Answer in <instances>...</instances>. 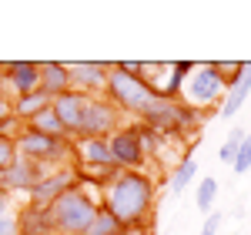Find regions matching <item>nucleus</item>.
Segmentation results:
<instances>
[{"label": "nucleus", "mask_w": 251, "mask_h": 235, "mask_svg": "<svg viewBox=\"0 0 251 235\" xmlns=\"http://www.w3.org/2000/svg\"><path fill=\"white\" fill-rule=\"evenodd\" d=\"M154 198L157 188L148 172H121L107 185L100 205L114 215L124 232H141V229H151L154 222Z\"/></svg>", "instance_id": "f257e3e1"}, {"label": "nucleus", "mask_w": 251, "mask_h": 235, "mask_svg": "<svg viewBox=\"0 0 251 235\" xmlns=\"http://www.w3.org/2000/svg\"><path fill=\"white\" fill-rule=\"evenodd\" d=\"M97 208H100V202L84 185H71L64 195H57L47 205L54 235H84V229L91 225V218L97 215Z\"/></svg>", "instance_id": "f03ea898"}, {"label": "nucleus", "mask_w": 251, "mask_h": 235, "mask_svg": "<svg viewBox=\"0 0 251 235\" xmlns=\"http://www.w3.org/2000/svg\"><path fill=\"white\" fill-rule=\"evenodd\" d=\"M121 67H124L127 74H134V78L144 81L154 98L177 101L181 84L191 74L194 64H188V60H168V64H157V60H121Z\"/></svg>", "instance_id": "7ed1b4c3"}, {"label": "nucleus", "mask_w": 251, "mask_h": 235, "mask_svg": "<svg viewBox=\"0 0 251 235\" xmlns=\"http://www.w3.org/2000/svg\"><path fill=\"white\" fill-rule=\"evenodd\" d=\"M201 111H191L188 104H181V101H164V98H154L144 111H141V124L144 128H151L154 135L168 138V135H184V131H191L201 124Z\"/></svg>", "instance_id": "20e7f679"}, {"label": "nucleus", "mask_w": 251, "mask_h": 235, "mask_svg": "<svg viewBox=\"0 0 251 235\" xmlns=\"http://www.w3.org/2000/svg\"><path fill=\"white\" fill-rule=\"evenodd\" d=\"M104 98L114 104L121 115H134L141 118V111L154 101V94L148 91V84L134 74H127L121 64H111L107 71V84H104Z\"/></svg>", "instance_id": "39448f33"}, {"label": "nucleus", "mask_w": 251, "mask_h": 235, "mask_svg": "<svg viewBox=\"0 0 251 235\" xmlns=\"http://www.w3.org/2000/svg\"><path fill=\"white\" fill-rule=\"evenodd\" d=\"M221 98H225V84L218 81L211 64H194L191 74L181 84V94H177L181 104H188L191 111H201V115H211L221 104Z\"/></svg>", "instance_id": "423d86ee"}, {"label": "nucleus", "mask_w": 251, "mask_h": 235, "mask_svg": "<svg viewBox=\"0 0 251 235\" xmlns=\"http://www.w3.org/2000/svg\"><path fill=\"white\" fill-rule=\"evenodd\" d=\"M17 155L40 165L44 172H54V168H67V161L74 165V145L64 141V138H47L37 131H24L17 138Z\"/></svg>", "instance_id": "0eeeda50"}, {"label": "nucleus", "mask_w": 251, "mask_h": 235, "mask_svg": "<svg viewBox=\"0 0 251 235\" xmlns=\"http://www.w3.org/2000/svg\"><path fill=\"white\" fill-rule=\"evenodd\" d=\"M107 148H111V165H117L121 172H144L148 151H144L137 124H121L114 135L107 138Z\"/></svg>", "instance_id": "6e6552de"}, {"label": "nucleus", "mask_w": 251, "mask_h": 235, "mask_svg": "<svg viewBox=\"0 0 251 235\" xmlns=\"http://www.w3.org/2000/svg\"><path fill=\"white\" fill-rule=\"evenodd\" d=\"M117 128H121V111L107 98H91L74 141H80V138H111Z\"/></svg>", "instance_id": "1a4fd4ad"}, {"label": "nucleus", "mask_w": 251, "mask_h": 235, "mask_svg": "<svg viewBox=\"0 0 251 235\" xmlns=\"http://www.w3.org/2000/svg\"><path fill=\"white\" fill-rule=\"evenodd\" d=\"M0 91H3L10 101L40 91V64L37 60H10V64H3Z\"/></svg>", "instance_id": "9d476101"}, {"label": "nucleus", "mask_w": 251, "mask_h": 235, "mask_svg": "<svg viewBox=\"0 0 251 235\" xmlns=\"http://www.w3.org/2000/svg\"><path fill=\"white\" fill-rule=\"evenodd\" d=\"M107 71H111V64H100V60H80V64H67L71 88H74V91H80V94H87V98H104Z\"/></svg>", "instance_id": "9b49d317"}, {"label": "nucleus", "mask_w": 251, "mask_h": 235, "mask_svg": "<svg viewBox=\"0 0 251 235\" xmlns=\"http://www.w3.org/2000/svg\"><path fill=\"white\" fill-rule=\"evenodd\" d=\"M71 185H77V178H74V172H71V165H67V168H54V172H44L40 181L27 192V202H30V205H40V208H47V205H50L57 195H64Z\"/></svg>", "instance_id": "f8f14e48"}, {"label": "nucleus", "mask_w": 251, "mask_h": 235, "mask_svg": "<svg viewBox=\"0 0 251 235\" xmlns=\"http://www.w3.org/2000/svg\"><path fill=\"white\" fill-rule=\"evenodd\" d=\"M87 94H80V91H64V94H57V98L50 101V108H54V115L60 118V124L67 128V135H71V141H74V135H77L80 121H84V111H87Z\"/></svg>", "instance_id": "ddd939ff"}, {"label": "nucleus", "mask_w": 251, "mask_h": 235, "mask_svg": "<svg viewBox=\"0 0 251 235\" xmlns=\"http://www.w3.org/2000/svg\"><path fill=\"white\" fill-rule=\"evenodd\" d=\"M248 98H251V60H248V64H241V74H238V81L225 91L218 115H221V118H234L241 108H245V101H248Z\"/></svg>", "instance_id": "4468645a"}, {"label": "nucleus", "mask_w": 251, "mask_h": 235, "mask_svg": "<svg viewBox=\"0 0 251 235\" xmlns=\"http://www.w3.org/2000/svg\"><path fill=\"white\" fill-rule=\"evenodd\" d=\"M17 235H54V225H50L47 208L24 202L17 208Z\"/></svg>", "instance_id": "2eb2a0df"}, {"label": "nucleus", "mask_w": 251, "mask_h": 235, "mask_svg": "<svg viewBox=\"0 0 251 235\" xmlns=\"http://www.w3.org/2000/svg\"><path fill=\"white\" fill-rule=\"evenodd\" d=\"M3 175H7V192L14 195V192H30V188H34V185L40 181L44 168L17 155V161H14V165H10V168H7Z\"/></svg>", "instance_id": "dca6fc26"}, {"label": "nucleus", "mask_w": 251, "mask_h": 235, "mask_svg": "<svg viewBox=\"0 0 251 235\" xmlns=\"http://www.w3.org/2000/svg\"><path fill=\"white\" fill-rule=\"evenodd\" d=\"M74 145V165H111L107 138H80Z\"/></svg>", "instance_id": "f3484780"}, {"label": "nucleus", "mask_w": 251, "mask_h": 235, "mask_svg": "<svg viewBox=\"0 0 251 235\" xmlns=\"http://www.w3.org/2000/svg\"><path fill=\"white\" fill-rule=\"evenodd\" d=\"M40 91L54 101L57 94L71 91V74H67V64H57V60H44L40 64Z\"/></svg>", "instance_id": "a211bd4d"}, {"label": "nucleus", "mask_w": 251, "mask_h": 235, "mask_svg": "<svg viewBox=\"0 0 251 235\" xmlns=\"http://www.w3.org/2000/svg\"><path fill=\"white\" fill-rule=\"evenodd\" d=\"M71 172L77 178V185H100V188H107L121 175L117 165H71Z\"/></svg>", "instance_id": "6ab92c4d"}, {"label": "nucleus", "mask_w": 251, "mask_h": 235, "mask_svg": "<svg viewBox=\"0 0 251 235\" xmlns=\"http://www.w3.org/2000/svg\"><path fill=\"white\" fill-rule=\"evenodd\" d=\"M27 131H37V135H47V138H64V141H71L67 128H64L60 118L54 115V108H47V111H40L37 118H30V121H27Z\"/></svg>", "instance_id": "aec40b11"}, {"label": "nucleus", "mask_w": 251, "mask_h": 235, "mask_svg": "<svg viewBox=\"0 0 251 235\" xmlns=\"http://www.w3.org/2000/svg\"><path fill=\"white\" fill-rule=\"evenodd\" d=\"M50 108V98L44 94V91H34V94H24V98L14 101V118H20L24 124L30 121V118H37L40 111H47Z\"/></svg>", "instance_id": "412c9836"}, {"label": "nucleus", "mask_w": 251, "mask_h": 235, "mask_svg": "<svg viewBox=\"0 0 251 235\" xmlns=\"http://www.w3.org/2000/svg\"><path fill=\"white\" fill-rule=\"evenodd\" d=\"M194 175H198V158L184 155L177 165H174V172H171V195H181V192L194 181Z\"/></svg>", "instance_id": "4be33fe9"}, {"label": "nucleus", "mask_w": 251, "mask_h": 235, "mask_svg": "<svg viewBox=\"0 0 251 235\" xmlns=\"http://www.w3.org/2000/svg\"><path fill=\"white\" fill-rule=\"evenodd\" d=\"M84 235H127V232H124V229L114 222V215L100 205V208H97V215L91 218V225L84 229Z\"/></svg>", "instance_id": "5701e85b"}, {"label": "nucleus", "mask_w": 251, "mask_h": 235, "mask_svg": "<svg viewBox=\"0 0 251 235\" xmlns=\"http://www.w3.org/2000/svg\"><path fill=\"white\" fill-rule=\"evenodd\" d=\"M214 198H218V178H201V181H198V192H194V205L211 215Z\"/></svg>", "instance_id": "b1692460"}, {"label": "nucleus", "mask_w": 251, "mask_h": 235, "mask_svg": "<svg viewBox=\"0 0 251 235\" xmlns=\"http://www.w3.org/2000/svg\"><path fill=\"white\" fill-rule=\"evenodd\" d=\"M211 67H214V74H218V81L225 84V91H228L234 81H238V74H241V60H214Z\"/></svg>", "instance_id": "393cba45"}, {"label": "nucleus", "mask_w": 251, "mask_h": 235, "mask_svg": "<svg viewBox=\"0 0 251 235\" xmlns=\"http://www.w3.org/2000/svg\"><path fill=\"white\" fill-rule=\"evenodd\" d=\"M241 138H245V128H234L231 135H228V141H225V145L218 148V158L231 165V161H234V155H238V148H241Z\"/></svg>", "instance_id": "a878e982"}, {"label": "nucleus", "mask_w": 251, "mask_h": 235, "mask_svg": "<svg viewBox=\"0 0 251 235\" xmlns=\"http://www.w3.org/2000/svg\"><path fill=\"white\" fill-rule=\"evenodd\" d=\"M231 168H234V175H245V172H251V135L241 138V148H238V155H234Z\"/></svg>", "instance_id": "bb28decb"}, {"label": "nucleus", "mask_w": 251, "mask_h": 235, "mask_svg": "<svg viewBox=\"0 0 251 235\" xmlns=\"http://www.w3.org/2000/svg\"><path fill=\"white\" fill-rule=\"evenodd\" d=\"M14 161H17V145L10 138H0V172H7Z\"/></svg>", "instance_id": "cd10ccee"}, {"label": "nucleus", "mask_w": 251, "mask_h": 235, "mask_svg": "<svg viewBox=\"0 0 251 235\" xmlns=\"http://www.w3.org/2000/svg\"><path fill=\"white\" fill-rule=\"evenodd\" d=\"M0 235H17V212L0 215Z\"/></svg>", "instance_id": "c85d7f7f"}, {"label": "nucleus", "mask_w": 251, "mask_h": 235, "mask_svg": "<svg viewBox=\"0 0 251 235\" xmlns=\"http://www.w3.org/2000/svg\"><path fill=\"white\" fill-rule=\"evenodd\" d=\"M218 225H221V215L211 212V215L204 218V225H201V235H218Z\"/></svg>", "instance_id": "c756f323"}, {"label": "nucleus", "mask_w": 251, "mask_h": 235, "mask_svg": "<svg viewBox=\"0 0 251 235\" xmlns=\"http://www.w3.org/2000/svg\"><path fill=\"white\" fill-rule=\"evenodd\" d=\"M10 115H14V101L7 98V94H0V124H3Z\"/></svg>", "instance_id": "7c9ffc66"}, {"label": "nucleus", "mask_w": 251, "mask_h": 235, "mask_svg": "<svg viewBox=\"0 0 251 235\" xmlns=\"http://www.w3.org/2000/svg\"><path fill=\"white\" fill-rule=\"evenodd\" d=\"M3 212H14V205H10V192H0V215Z\"/></svg>", "instance_id": "2f4dec72"}, {"label": "nucleus", "mask_w": 251, "mask_h": 235, "mask_svg": "<svg viewBox=\"0 0 251 235\" xmlns=\"http://www.w3.org/2000/svg\"><path fill=\"white\" fill-rule=\"evenodd\" d=\"M0 192H7V175L0 172Z\"/></svg>", "instance_id": "473e14b6"}]
</instances>
